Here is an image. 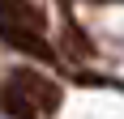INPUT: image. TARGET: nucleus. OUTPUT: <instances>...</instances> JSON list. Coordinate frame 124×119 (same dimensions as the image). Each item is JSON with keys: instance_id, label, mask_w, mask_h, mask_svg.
<instances>
[{"instance_id": "nucleus-1", "label": "nucleus", "mask_w": 124, "mask_h": 119, "mask_svg": "<svg viewBox=\"0 0 124 119\" xmlns=\"http://www.w3.org/2000/svg\"><path fill=\"white\" fill-rule=\"evenodd\" d=\"M60 106V85L34 68H13L4 81V111L13 119H47Z\"/></svg>"}, {"instance_id": "nucleus-2", "label": "nucleus", "mask_w": 124, "mask_h": 119, "mask_svg": "<svg viewBox=\"0 0 124 119\" xmlns=\"http://www.w3.org/2000/svg\"><path fill=\"white\" fill-rule=\"evenodd\" d=\"M0 38L9 47L26 51V55H43L51 60V47H47V17L39 4L30 0H0Z\"/></svg>"}]
</instances>
